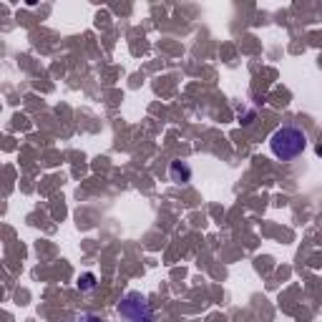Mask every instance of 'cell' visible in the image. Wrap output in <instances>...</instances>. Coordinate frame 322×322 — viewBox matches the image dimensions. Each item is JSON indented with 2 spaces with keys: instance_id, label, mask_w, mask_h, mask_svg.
Segmentation results:
<instances>
[{
  "instance_id": "obj_5",
  "label": "cell",
  "mask_w": 322,
  "mask_h": 322,
  "mask_svg": "<svg viewBox=\"0 0 322 322\" xmlns=\"http://www.w3.org/2000/svg\"><path fill=\"white\" fill-rule=\"evenodd\" d=\"M80 322H103V320H101V317H96V315H86Z\"/></svg>"
},
{
  "instance_id": "obj_6",
  "label": "cell",
  "mask_w": 322,
  "mask_h": 322,
  "mask_svg": "<svg viewBox=\"0 0 322 322\" xmlns=\"http://www.w3.org/2000/svg\"><path fill=\"white\" fill-rule=\"evenodd\" d=\"M317 156H322V144H320V146H317Z\"/></svg>"
},
{
  "instance_id": "obj_2",
  "label": "cell",
  "mask_w": 322,
  "mask_h": 322,
  "mask_svg": "<svg viewBox=\"0 0 322 322\" xmlns=\"http://www.w3.org/2000/svg\"><path fill=\"white\" fill-rule=\"evenodd\" d=\"M118 315L126 322H154V310L141 292H126L118 305Z\"/></svg>"
},
{
  "instance_id": "obj_4",
  "label": "cell",
  "mask_w": 322,
  "mask_h": 322,
  "mask_svg": "<svg viewBox=\"0 0 322 322\" xmlns=\"http://www.w3.org/2000/svg\"><path fill=\"white\" fill-rule=\"evenodd\" d=\"M93 287H96V277H93L91 272L78 279V290H93Z\"/></svg>"
},
{
  "instance_id": "obj_1",
  "label": "cell",
  "mask_w": 322,
  "mask_h": 322,
  "mask_svg": "<svg viewBox=\"0 0 322 322\" xmlns=\"http://www.w3.org/2000/svg\"><path fill=\"white\" fill-rule=\"evenodd\" d=\"M305 146H307V136H305V131L297 129V126H282V129H277V131L272 134V139H269L272 154H274L277 159H282V161L297 159V156L305 151Z\"/></svg>"
},
{
  "instance_id": "obj_3",
  "label": "cell",
  "mask_w": 322,
  "mask_h": 322,
  "mask_svg": "<svg viewBox=\"0 0 322 322\" xmlns=\"http://www.w3.org/2000/svg\"><path fill=\"white\" fill-rule=\"evenodd\" d=\"M169 176L174 184H189L191 179V166L186 164V161H171V166H169Z\"/></svg>"
}]
</instances>
